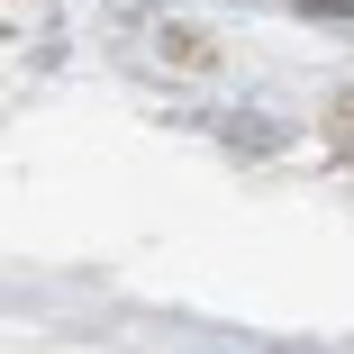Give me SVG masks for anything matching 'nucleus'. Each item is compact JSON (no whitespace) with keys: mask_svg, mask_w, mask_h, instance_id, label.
<instances>
[{"mask_svg":"<svg viewBox=\"0 0 354 354\" xmlns=\"http://www.w3.org/2000/svg\"><path fill=\"white\" fill-rule=\"evenodd\" d=\"M336 136H345V155H354V100H345V118H336Z\"/></svg>","mask_w":354,"mask_h":354,"instance_id":"nucleus-1","label":"nucleus"}]
</instances>
